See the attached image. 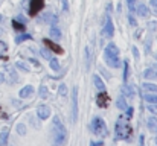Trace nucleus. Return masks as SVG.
Wrapping results in <instances>:
<instances>
[{
  "label": "nucleus",
  "instance_id": "8",
  "mask_svg": "<svg viewBox=\"0 0 157 146\" xmlns=\"http://www.w3.org/2000/svg\"><path fill=\"white\" fill-rule=\"evenodd\" d=\"M104 34L107 38H111L114 35V26H113V21L110 18V15L107 14V21H105V28H104Z\"/></svg>",
  "mask_w": 157,
  "mask_h": 146
},
{
  "label": "nucleus",
  "instance_id": "16",
  "mask_svg": "<svg viewBox=\"0 0 157 146\" xmlns=\"http://www.w3.org/2000/svg\"><path fill=\"white\" fill-rule=\"evenodd\" d=\"M0 58L2 59H8V46L3 41H0Z\"/></svg>",
  "mask_w": 157,
  "mask_h": 146
},
{
  "label": "nucleus",
  "instance_id": "39",
  "mask_svg": "<svg viewBox=\"0 0 157 146\" xmlns=\"http://www.w3.org/2000/svg\"><path fill=\"white\" fill-rule=\"evenodd\" d=\"M61 3H63V9H64V12H69V5H67V0H61Z\"/></svg>",
  "mask_w": 157,
  "mask_h": 146
},
{
  "label": "nucleus",
  "instance_id": "32",
  "mask_svg": "<svg viewBox=\"0 0 157 146\" xmlns=\"http://www.w3.org/2000/svg\"><path fill=\"white\" fill-rule=\"evenodd\" d=\"M128 23H130V26H133V28H136V26H137V23H136V18H134L133 15H128Z\"/></svg>",
  "mask_w": 157,
  "mask_h": 146
},
{
  "label": "nucleus",
  "instance_id": "45",
  "mask_svg": "<svg viewBox=\"0 0 157 146\" xmlns=\"http://www.w3.org/2000/svg\"><path fill=\"white\" fill-rule=\"evenodd\" d=\"M5 81V76H3V73H0V84Z\"/></svg>",
  "mask_w": 157,
  "mask_h": 146
},
{
  "label": "nucleus",
  "instance_id": "14",
  "mask_svg": "<svg viewBox=\"0 0 157 146\" xmlns=\"http://www.w3.org/2000/svg\"><path fill=\"white\" fill-rule=\"evenodd\" d=\"M32 92H34V88H32V85H25L21 90H20V97H28L32 95Z\"/></svg>",
  "mask_w": 157,
  "mask_h": 146
},
{
  "label": "nucleus",
  "instance_id": "38",
  "mask_svg": "<svg viewBox=\"0 0 157 146\" xmlns=\"http://www.w3.org/2000/svg\"><path fill=\"white\" fill-rule=\"evenodd\" d=\"M125 114H127V117H131V116H133V108H131V107H130V108L127 107V108H125Z\"/></svg>",
  "mask_w": 157,
  "mask_h": 146
},
{
  "label": "nucleus",
  "instance_id": "1",
  "mask_svg": "<svg viewBox=\"0 0 157 146\" xmlns=\"http://www.w3.org/2000/svg\"><path fill=\"white\" fill-rule=\"evenodd\" d=\"M53 128H55V145L56 146H64L67 142V129L64 128V125L61 123V120L58 117L53 119Z\"/></svg>",
  "mask_w": 157,
  "mask_h": 146
},
{
  "label": "nucleus",
  "instance_id": "15",
  "mask_svg": "<svg viewBox=\"0 0 157 146\" xmlns=\"http://www.w3.org/2000/svg\"><path fill=\"white\" fill-rule=\"evenodd\" d=\"M148 128H150L151 133H157V117L151 116V117L148 119Z\"/></svg>",
  "mask_w": 157,
  "mask_h": 146
},
{
  "label": "nucleus",
  "instance_id": "49",
  "mask_svg": "<svg viewBox=\"0 0 157 146\" xmlns=\"http://www.w3.org/2000/svg\"><path fill=\"white\" fill-rule=\"evenodd\" d=\"M156 145H157V137H156Z\"/></svg>",
  "mask_w": 157,
  "mask_h": 146
},
{
  "label": "nucleus",
  "instance_id": "5",
  "mask_svg": "<svg viewBox=\"0 0 157 146\" xmlns=\"http://www.w3.org/2000/svg\"><path fill=\"white\" fill-rule=\"evenodd\" d=\"M78 119V87H73L72 92V123H75Z\"/></svg>",
  "mask_w": 157,
  "mask_h": 146
},
{
  "label": "nucleus",
  "instance_id": "18",
  "mask_svg": "<svg viewBox=\"0 0 157 146\" xmlns=\"http://www.w3.org/2000/svg\"><path fill=\"white\" fill-rule=\"evenodd\" d=\"M144 99L147 100V102H150V103H157V93H147V95H144Z\"/></svg>",
  "mask_w": 157,
  "mask_h": 146
},
{
  "label": "nucleus",
  "instance_id": "19",
  "mask_svg": "<svg viewBox=\"0 0 157 146\" xmlns=\"http://www.w3.org/2000/svg\"><path fill=\"white\" fill-rule=\"evenodd\" d=\"M51 37H52L53 40H61V31H59L58 28L52 26V29H51Z\"/></svg>",
  "mask_w": 157,
  "mask_h": 146
},
{
  "label": "nucleus",
  "instance_id": "7",
  "mask_svg": "<svg viewBox=\"0 0 157 146\" xmlns=\"http://www.w3.org/2000/svg\"><path fill=\"white\" fill-rule=\"evenodd\" d=\"M43 44H44L46 47L49 49V50H52V52H55V53H58V55L64 52L61 46H58V44H56L55 41H52V40H49V38H44V40H43Z\"/></svg>",
  "mask_w": 157,
  "mask_h": 146
},
{
  "label": "nucleus",
  "instance_id": "29",
  "mask_svg": "<svg viewBox=\"0 0 157 146\" xmlns=\"http://www.w3.org/2000/svg\"><path fill=\"white\" fill-rule=\"evenodd\" d=\"M127 3H128L130 12H134V11H136V0H127Z\"/></svg>",
  "mask_w": 157,
  "mask_h": 146
},
{
  "label": "nucleus",
  "instance_id": "36",
  "mask_svg": "<svg viewBox=\"0 0 157 146\" xmlns=\"http://www.w3.org/2000/svg\"><path fill=\"white\" fill-rule=\"evenodd\" d=\"M148 29L153 32V31H156L157 29V23L156 21H151V23H148Z\"/></svg>",
  "mask_w": 157,
  "mask_h": 146
},
{
  "label": "nucleus",
  "instance_id": "12",
  "mask_svg": "<svg viewBox=\"0 0 157 146\" xmlns=\"http://www.w3.org/2000/svg\"><path fill=\"white\" fill-rule=\"evenodd\" d=\"M144 78L145 79H157V72L154 69H147L145 72H144Z\"/></svg>",
  "mask_w": 157,
  "mask_h": 146
},
{
  "label": "nucleus",
  "instance_id": "35",
  "mask_svg": "<svg viewBox=\"0 0 157 146\" xmlns=\"http://www.w3.org/2000/svg\"><path fill=\"white\" fill-rule=\"evenodd\" d=\"M59 95L61 96H66L67 95V87L66 85H59Z\"/></svg>",
  "mask_w": 157,
  "mask_h": 146
},
{
  "label": "nucleus",
  "instance_id": "34",
  "mask_svg": "<svg viewBox=\"0 0 157 146\" xmlns=\"http://www.w3.org/2000/svg\"><path fill=\"white\" fill-rule=\"evenodd\" d=\"M40 96H41V97L48 96V88H46L44 85H41V88H40Z\"/></svg>",
  "mask_w": 157,
  "mask_h": 146
},
{
  "label": "nucleus",
  "instance_id": "30",
  "mask_svg": "<svg viewBox=\"0 0 157 146\" xmlns=\"http://www.w3.org/2000/svg\"><path fill=\"white\" fill-rule=\"evenodd\" d=\"M84 53H86V69H89L90 67V52H89V49H86Z\"/></svg>",
  "mask_w": 157,
  "mask_h": 146
},
{
  "label": "nucleus",
  "instance_id": "20",
  "mask_svg": "<svg viewBox=\"0 0 157 146\" xmlns=\"http://www.w3.org/2000/svg\"><path fill=\"white\" fill-rule=\"evenodd\" d=\"M142 85H144L145 90H148V92H151V93H157V85H154V84L145 82V84H142Z\"/></svg>",
  "mask_w": 157,
  "mask_h": 146
},
{
  "label": "nucleus",
  "instance_id": "24",
  "mask_svg": "<svg viewBox=\"0 0 157 146\" xmlns=\"http://www.w3.org/2000/svg\"><path fill=\"white\" fill-rule=\"evenodd\" d=\"M15 66H17L18 69H21V70H25L26 73H28V72H31V69H29V67H28V66H26V64H25L23 61H17V64H15Z\"/></svg>",
  "mask_w": 157,
  "mask_h": 146
},
{
  "label": "nucleus",
  "instance_id": "23",
  "mask_svg": "<svg viewBox=\"0 0 157 146\" xmlns=\"http://www.w3.org/2000/svg\"><path fill=\"white\" fill-rule=\"evenodd\" d=\"M117 108H119V110H124V111H125V108H127V103H125V97H124V96L117 99Z\"/></svg>",
  "mask_w": 157,
  "mask_h": 146
},
{
  "label": "nucleus",
  "instance_id": "25",
  "mask_svg": "<svg viewBox=\"0 0 157 146\" xmlns=\"http://www.w3.org/2000/svg\"><path fill=\"white\" fill-rule=\"evenodd\" d=\"M40 53H41V56H43V58H46V59H51V58H52V55H51L49 49H41V50H40Z\"/></svg>",
  "mask_w": 157,
  "mask_h": 146
},
{
  "label": "nucleus",
  "instance_id": "3",
  "mask_svg": "<svg viewBox=\"0 0 157 146\" xmlns=\"http://www.w3.org/2000/svg\"><path fill=\"white\" fill-rule=\"evenodd\" d=\"M130 136H131V126L124 117H121L116 122V126H114V137L117 140H124Z\"/></svg>",
  "mask_w": 157,
  "mask_h": 146
},
{
  "label": "nucleus",
  "instance_id": "26",
  "mask_svg": "<svg viewBox=\"0 0 157 146\" xmlns=\"http://www.w3.org/2000/svg\"><path fill=\"white\" fill-rule=\"evenodd\" d=\"M17 133H18L20 136H25V134H26V126H25L23 123H18V125H17Z\"/></svg>",
  "mask_w": 157,
  "mask_h": 146
},
{
  "label": "nucleus",
  "instance_id": "37",
  "mask_svg": "<svg viewBox=\"0 0 157 146\" xmlns=\"http://www.w3.org/2000/svg\"><path fill=\"white\" fill-rule=\"evenodd\" d=\"M9 75H11V82H15V81H17V75H15V72H14L12 69L9 70Z\"/></svg>",
  "mask_w": 157,
  "mask_h": 146
},
{
  "label": "nucleus",
  "instance_id": "22",
  "mask_svg": "<svg viewBox=\"0 0 157 146\" xmlns=\"http://www.w3.org/2000/svg\"><path fill=\"white\" fill-rule=\"evenodd\" d=\"M0 142H2L3 146L8 143V129H6V128H5V129L2 131V134H0Z\"/></svg>",
  "mask_w": 157,
  "mask_h": 146
},
{
  "label": "nucleus",
  "instance_id": "11",
  "mask_svg": "<svg viewBox=\"0 0 157 146\" xmlns=\"http://www.w3.org/2000/svg\"><path fill=\"white\" fill-rule=\"evenodd\" d=\"M139 17H148L150 15V9L147 8V5H144V3H139L137 6H136V11H134Z\"/></svg>",
  "mask_w": 157,
  "mask_h": 146
},
{
  "label": "nucleus",
  "instance_id": "21",
  "mask_svg": "<svg viewBox=\"0 0 157 146\" xmlns=\"http://www.w3.org/2000/svg\"><path fill=\"white\" fill-rule=\"evenodd\" d=\"M31 38H32V37H31L29 34H23V35H18V37L15 38V43L20 44V43H23L25 40H31Z\"/></svg>",
  "mask_w": 157,
  "mask_h": 146
},
{
  "label": "nucleus",
  "instance_id": "2",
  "mask_svg": "<svg viewBox=\"0 0 157 146\" xmlns=\"http://www.w3.org/2000/svg\"><path fill=\"white\" fill-rule=\"evenodd\" d=\"M104 58H105V62L110 67H113V69H117L119 67V50H117V47L113 43H110L105 47Z\"/></svg>",
  "mask_w": 157,
  "mask_h": 146
},
{
  "label": "nucleus",
  "instance_id": "10",
  "mask_svg": "<svg viewBox=\"0 0 157 146\" xmlns=\"http://www.w3.org/2000/svg\"><path fill=\"white\" fill-rule=\"evenodd\" d=\"M37 114H38V117H40L41 120H46V119L51 116V110H49V107H46V105H40V107L37 108Z\"/></svg>",
  "mask_w": 157,
  "mask_h": 146
},
{
  "label": "nucleus",
  "instance_id": "33",
  "mask_svg": "<svg viewBox=\"0 0 157 146\" xmlns=\"http://www.w3.org/2000/svg\"><path fill=\"white\" fill-rule=\"evenodd\" d=\"M150 6H151L153 12H156L157 14V0H150Z\"/></svg>",
  "mask_w": 157,
  "mask_h": 146
},
{
  "label": "nucleus",
  "instance_id": "48",
  "mask_svg": "<svg viewBox=\"0 0 157 146\" xmlns=\"http://www.w3.org/2000/svg\"><path fill=\"white\" fill-rule=\"evenodd\" d=\"M0 21H2V15H0Z\"/></svg>",
  "mask_w": 157,
  "mask_h": 146
},
{
  "label": "nucleus",
  "instance_id": "6",
  "mask_svg": "<svg viewBox=\"0 0 157 146\" xmlns=\"http://www.w3.org/2000/svg\"><path fill=\"white\" fill-rule=\"evenodd\" d=\"M43 8H44V0H31L29 14H31V15H37Z\"/></svg>",
  "mask_w": 157,
  "mask_h": 146
},
{
  "label": "nucleus",
  "instance_id": "4",
  "mask_svg": "<svg viewBox=\"0 0 157 146\" xmlns=\"http://www.w3.org/2000/svg\"><path fill=\"white\" fill-rule=\"evenodd\" d=\"M90 128L95 136H105L107 134V125L101 117H95L90 123Z\"/></svg>",
  "mask_w": 157,
  "mask_h": 146
},
{
  "label": "nucleus",
  "instance_id": "42",
  "mask_svg": "<svg viewBox=\"0 0 157 146\" xmlns=\"http://www.w3.org/2000/svg\"><path fill=\"white\" fill-rule=\"evenodd\" d=\"M133 53H134V56H136V58H139V52H137V47H133Z\"/></svg>",
  "mask_w": 157,
  "mask_h": 146
},
{
  "label": "nucleus",
  "instance_id": "44",
  "mask_svg": "<svg viewBox=\"0 0 157 146\" xmlns=\"http://www.w3.org/2000/svg\"><path fill=\"white\" fill-rule=\"evenodd\" d=\"M90 146H102V142H98V143H93V142H92Z\"/></svg>",
  "mask_w": 157,
  "mask_h": 146
},
{
  "label": "nucleus",
  "instance_id": "27",
  "mask_svg": "<svg viewBox=\"0 0 157 146\" xmlns=\"http://www.w3.org/2000/svg\"><path fill=\"white\" fill-rule=\"evenodd\" d=\"M49 61H51V67H52V70H55V72H56V70L59 69V62H58L55 58H51Z\"/></svg>",
  "mask_w": 157,
  "mask_h": 146
},
{
  "label": "nucleus",
  "instance_id": "13",
  "mask_svg": "<svg viewBox=\"0 0 157 146\" xmlns=\"http://www.w3.org/2000/svg\"><path fill=\"white\" fill-rule=\"evenodd\" d=\"M93 82H95V85H96V88H98L99 92H104L105 90V84L102 82V79H101L98 75H95V76H93Z\"/></svg>",
  "mask_w": 157,
  "mask_h": 146
},
{
  "label": "nucleus",
  "instance_id": "46",
  "mask_svg": "<svg viewBox=\"0 0 157 146\" xmlns=\"http://www.w3.org/2000/svg\"><path fill=\"white\" fill-rule=\"evenodd\" d=\"M154 70H156V72H157V64H156V66H154Z\"/></svg>",
  "mask_w": 157,
  "mask_h": 146
},
{
  "label": "nucleus",
  "instance_id": "9",
  "mask_svg": "<svg viewBox=\"0 0 157 146\" xmlns=\"http://www.w3.org/2000/svg\"><path fill=\"white\" fill-rule=\"evenodd\" d=\"M96 103H98V107H101V108H105V107H108V103H110V97L107 93L104 92H101L98 97H96Z\"/></svg>",
  "mask_w": 157,
  "mask_h": 146
},
{
  "label": "nucleus",
  "instance_id": "47",
  "mask_svg": "<svg viewBox=\"0 0 157 146\" xmlns=\"http://www.w3.org/2000/svg\"><path fill=\"white\" fill-rule=\"evenodd\" d=\"M2 34H3V31H2V29H0V35H2Z\"/></svg>",
  "mask_w": 157,
  "mask_h": 146
},
{
  "label": "nucleus",
  "instance_id": "40",
  "mask_svg": "<svg viewBox=\"0 0 157 146\" xmlns=\"http://www.w3.org/2000/svg\"><path fill=\"white\" fill-rule=\"evenodd\" d=\"M127 78H128V62H125V73H124V79L127 81Z\"/></svg>",
  "mask_w": 157,
  "mask_h": 146
},
{
  "label": "nucleus",
  "instance_id": "43",
  "mask_svg": "<svg viewBox=\"0 0 157 146\" xmlns=\"http://www.w3.org/2000/svg\"><path fill=\"white\" fill-rule=\"evenodd\" d=\"M0 117H3V119H6V117H8V114H5V113L2 111V108H0Z\"/></svg>",
  "mask_w": 157,
  "mask_h": 146
},
{
  "label": "nucleus",
  "instance_id": "41",
  "mask_svg": "<svg viewBox=\"0 0 157 146\" xmlns=\"http://www.w3.org/2000/svg\"><path fill=\"white\" fill-rule=\"evenodd\" d=\"M17 21H21V23H25V21H26V18H25L23 15H18V17H17Z\"/></svg>",
  "mask_w": 157,
  "mask_h": 146
},
{
  "label": "nucleus",
  "instance_id": "17",
  "mask_svg": "<svg viewBox=\"0 0 157 146\" xmlns=\"http://www.w3.org/2000/svg\"><path fill=\"white\" fill-rule=\"evenodd\" d=\"M122 92H124V95H125V96L134 97V90H133V87H130V85H127V84L122 87Z\"/></svg>",
  "mask_w": 157,
  "mask_h": 146
},
{
  "label": "nucleus",
  "instance_id": "28",
  "mask_svg": "<svg viewBox=\"0 0 157 146\" xmlns=\"http://www.w3.org/2000/svg\"><path fill=\"white\" fill-rule=\"evenodd\" d=\"M12 26H14V29H17V31H25V24L18 23L17 20H14V21H12Z\"/></svg>",
  "mask_w": 157,
  "mask_h": 146
},
{
  "label": "nucleus",
  "instance_id": "31",
  "mask_svg": "<svg viewBox=\"0 0 157 146\" xmlns=\"http://www.w3.org/2000/svg\"><path fill=\"white\" fill-rule=\"evenodd\" d=\"M148 110H150V111H151L154 116H157V103H150Z\"/></svg>",
  "mask_w": 157,
  "mask_h": 146
}]
</instances>
